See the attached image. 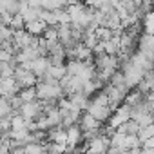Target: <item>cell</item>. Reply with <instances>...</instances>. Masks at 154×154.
<instances>
[{
	"label": "cell",
	"instance_id": "obj_12",
	"mask_svg": "<svg viewBox=\"0 0 154 154\" xmlns=\"http://www.w3.org/2000/svg\"><path fill=\"white\" fill-rule=\"evenodd\" d=\"M94 36L98 38V42H107V40L112 38V31L107 29V27H98V29L94 31Z\"/></svg>",
	"mask_w": 154,
	"mask_h": 154
},
{
	"label": "cell",
	"instance_id": "obj_14",
	"mask_svg": "<svg viewBox=\"0 0 154 154\" xmlns=\"http://www.w3.org/2000/svg\"><path fill=\"white\" fill-rule=\"evenodd\" d=\"M26 154H45V143H29L26 147Z\"/></svg>",
	"mask_w": 154,
	"mask_h": 154
},
{
	"label": "cell",
	"instance_id": "obj_5",
	"mask_svg": "<svg viewBox=\"0 0 154 154\" xmlns=\"http://www.w3.org/2000/svg\"><path fill=\"white\" fill-rule=\"evenodd\" d=\"M45 29H47V24L44 20H40V18L35 20V22L26 24V33L31 35V36H35V38H42V35H44Z\"/></svg>",
	"mask_w": 154,
	"mask_h": 154
},
{
	"label": "cell",
	"instance_id": "obj_9",
	"mask_svg": "<svg viewBox=\"0 0 154 154\" xmlns=\"http://www.w3.org/2000/svg\"><path fill=\"white\" fill-rule=\"evenodd\" d=\"M65 74H67L65 65H49V69H47V76L53 78V80H56V82H60Z\"/></svg>",
	"mask_w": 154,
	"mask_h": 154
},
{
	"label": "cell",
	"instance_id": "obj_15",
	"mask_svg": "<svg viewBox=\"0 0 154 154\" xmlns=\"http://www.w3.org/2000/svg\"><path fill=\"white\" fill-rule=\"evenodd\" d=\"M141 147H143V149H154V138H149V140H145V141L141 143Z\"/></svg>",
	"mask_w": 154,
	"mask_h": 154
},
{
	"label": "cell",
	"instance_id": "obj_13",
	"mask_svg": "<svg viewBox=\"0 0 154 154\" xmlns=\"http://www.w3.org/2000/svg\"><path fill=\"white\" fill-rule=\"evenodd\" d=\"M42 38L45 42H58V26L56 27H47L42 35Z\"/></svg>",
	"mask_w": 154,
	"mask_h": 154
},
{
	"label": "cell",
	"instance_id": "obj_2",
	"mask_svg": "<svg viewBox=\"0 0 154 154\" xmlns=\"http://www.w3.org/2000/svg\"><path fill=\"white\" fill-rule=\"evenodd\" d=\"M87 114H91L98 123H107L109 122V118H111V114H112V111L109 109V105H98V103H93V102H89V107H87V111H85Z\"/></svg>",
	"mask_w": 154,
	"mask_h": 154
},
{
	"label": "cell",
	"instance_id": "obj_6",
	"mask_svg": "<svg viewBox=\"0 0 154 154\" xmlns=\"http://www.w3.org/2000/svg\"><path fill=\"white\" fill-rule=\"evenodd\" d=\"M47 69H49V60L47 58H36L35 62H31V72L36 76V78L45 76Z\"/></svg>",
	"mask_w": 154,
	"mask_h": 154
},
{
	"label": "cell",
	"instance_id": "obj_8",
	"mask_svg": "<svg viewBox=\"0 0 154 154\" xmlns=\"http://www.w3.org/2000/svg\"><path fill=\"white\" fill-rule=\"evenodd\" d=\"M140 129H141V127H140L134 120H129V122H125L122 127H118L116 131L122 132V134H125V136H136V134L140 132Z\"/></svg>",
	"mask_w": 154,
	"mask_h": 154
},
{
	"label": "cell",
	"instance_id": "obj_10",
	"mask_svg": "<svg viewBox=\"0 0 154 154\" xmlns=\"http://www.w3.org/2000/svg\"><path fill=\"white\" fill-rule=\"evenodd\" d=\"M18 98L22 100V103H31V102H36V91H35V87L22 89V91L18 93Z\"/></svg>",
	"mask_w": 154,
	"mask_h": 154
},
{
	"label": "cell",
	"instance_id": "obj_1",
	"mask_svg": "<svg viewBox=\"0 0 154 154\" xmlns=\"http://www.w3.org/2000/svg\"><path fill=\"white\" fill-rule=\"evenodd\" d=\"M131 120V109L127 107V105H120L112 114H111V118H109V122H107V127H111V129H118V127H122L125 122H129Z\"/></svg>",
	"mask_w": 154,
	"mask_h": 154
},
{
	"label": "cell",
	"instance_id": "obj_11",
	"mask_svg": "<svg viewBox=\"0 0 154 154\" xmlns=\"http://www.w3.org/2000/svg\"><path fill=\"white\" fill-rule=\"evenodd\" d=\"M141 27H145V35H154V11H150L143 17Z\"/></svg>",
	"mask_w": 154,
	"mask_h": 154
},
{
	"label": "cell",
	"instance_id": "obj_4",
	"mask_svg": "<svg viewBox=\"0 0 154 154\" xmlns=\"http://www.w3.org/2000/svg\"><path fill=\"white\" fill-rule=\"evenodd\" d=\"M78 127H80L82 132H93V131L102 129V123H98L91 114L82 112V116H80V120H78Z\"/></svg>",
	"mask_w": 154,
	"mask_h": 154
},
{
	"label": "cell",
	"instance_id": "obj_3",
	"mask_svg": "<svg viewBox=\"0 0 154 154\" xmlns=\"http://www.w3.org/2000/svg\"><path fill=\"white\" fill-rule=\"evenodd\" d=\"M65 132H67V141H65V147H67V149L74 150L78 145L84 143V134H82V131H80L78 125H72V127L67 129Z\"/></svg>",
	"mask_w": 154,
	"mask_h": 154
},
{
	"label": "cell",
	"instance_id": "obj_7",
	"mask_svg": "<svg viewBox=\"0 0 154 154\" xmlns=\"http://www.w3.org/2000/svg\"><path fill=\"white\" fill-rule=\"evenodd\" d=\"M103 51H105L107 56H118V53H120V36L112 35L111 40L103 42Z\"/></svg>",
	"mask_w": 154,
	"mask_h": 154
}]
</instances>
